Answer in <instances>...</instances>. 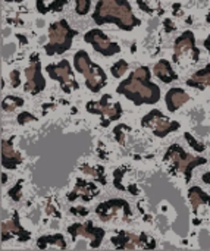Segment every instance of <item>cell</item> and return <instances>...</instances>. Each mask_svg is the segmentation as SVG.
<instances>
[{
    "instance_id": "6da1fadb",
    "label": "cell",
    "mask_w": 210,
    "mask_h": 251,
    "mask_svg": "<svg viewBox=\"0 0 210 251\" xmlns=\"http://www.w3.org/2000/svg\"><path fill=\"white\" fill-rule=\"evenodd\" d=\"M116 93L125 96L135 106L156 104L160 100V88L152 81V72L149 66L137 68L118 85Z\"/></svg>"
},
{
    "instance_id": "7a4b0ae2",
    "label": "cell",
    "mask_w": 210,
    "mask_h": 251,
    "mask_svg": "<svg viewBox=\"0 0 210 251\" xmlns=\"http://www.w3.org/2000/svg\"><path fill=\"white\" fill-rule=\"evenodd\" d=\"M93 21L97 25L116 24L124 31H132L141 24L128 0H99L93 12Z\"/></svg>"
},
{
    "instance_id": "3957f363",
    "label": "cell",
    "mask_w": 210,
    "mask_h": 251,
    "mask_svg": "<svg viewBox=\"0 0 210 251\" xmlns=\"http://www.w3.org/2000/svg\"><path fill=\"white\" fill-rule=\"evenodd\" d=\"M74 66L81 75H84L85 85L91 93H99L107 84V75L105 69L97 63H93L85 50H78L75 53Z\"/></svg>"
},
{
    "instance_id": "277c9868",
    "label": "cell",
    "mask_w": 210,
    "mask_h": 251,
    "mask_svg": "<svg viewBox=\"0 0 210 251\" xmlns=\"http://www.w3.org/2000/svg\"><path fill=\"white\" fill-rule=\"evenodd\" d=\"M163 162H172L171 165V172L172 174H183L185 178V182L191 181L193 176V169L202 165H206V159L205 157H196L190 153H187L180 144H172L165 156H163Z\"/></svg>"
},
{
    "instance_id": "5b68a950",
    "label": "cell",
    "mask_w": 210,
    "mask_h": 251,
    "mask_svg": "<svg viewBox=\"0 0 210 251\" xmlns=\"http://www.w3.org/2000/svg\"><path fill=\"white\" fill-rule=\"evenodd\" d=\"M78 35V31L71 28L66 19H60L53 22L49 26V43L44 46V51L47 56L62 54L72 47L74 37Z\"/></svg>"
},
{
    "instance_id": "8992f818",
    "label": "cell",
    "mask_w": 210,
    "mask_h": 251,
    "mask_svg": "<svg viewBox=\"0 0 210 251\" xmlns=\"http://www.w3.org/2000/svg\"><path fill=\"white\" fill-rule=\"evenodd\" d=\"M87 112L93 115L102 116V126H109L110 122L119 121L122 116V106L119 101L110 104V96L105 94L99 101H88L87 103Z\"/></svg>"
},
{
    "instance_id": "52a82bcc",
    "label": "cell",
    "mask_w": 210,
    "mask_h": 251,
    "mask_svg": "<svg viewBox=\"0 0 210 251\" xmlns=\"http://www.w3.org/2000/svg\"><path fill=\"white\" fill-rule=\"evenodd\" d=\"M141 126L143 128H149L153 131V134L159 138H165L168 134L180 129V122L169 119L168 116H165L159 109H155L152 112H149L146 116H143L141 119Z\"/></svg>"
},
{
    "instance_id": "ba28073f",
    "label": "cell",
    "mask_w": 210,
    "mask_h": 251,
    "mask_svg": "<svg viewBox=\"0 0 210 251\" xmlns=\"http://www.w3.org/2000/svg\"><path fill=\"white\" fill-rule=\"evenodd\" d=\"M46 72L50 75L52 79L57 81L65 93H71L72 90H78V82L75 79L74 71L66 59L60 60L59 63H50L46 66Z\"/></svg>"
},
{
    "instance_id": "9c48e42d",
    "label": "cell",
    "mask_w": 210,
    "mask_h": 251,
    "mask_svg": "<svg viewBox=\"0 0 210 251\" xmlns=\"http://www.w3.org/2000/svg\"><path fill=\"white\" fill-rule=\"evenodd\" d=\"M110 241L118 250H135V249L153 250L156 249V241L153 238H149L144 232L140 235H134L125 231H119L115 237H112Z\"/></svg>"
},
{
    "instance_id": "30bf717a",
    "label": "cell",
    "mask_w": 210,
    "mask_h": 251,
    "mask_svg": "<svg viewBox=\"0 0 210 251\" xmlns=\"http://www.w3.org/2000/svg\"><path fill=\"white\" fill-rule=\"evenodd\" d=\"M84 41L91 44L93 49L97 53H100V54H103L106 57H110V56L121 51V46L118 43L112 41L100 28H93L88 32H85L84 34Z\"/></svg>"
},
{
    "instance_id": "8fae6325",
    "label": "cell",
    "mask_w": 210,
    "mask_h": 251,
    "mask_svg": "<svg viewBox=\"0 0 210 251\" xmlns=\"http://www.w3.org/2000/svg\"><path fill=\"white\" fill-rule=\"evenodd\" d=\"M25 76H26V82L24 85V91L37 96L46 88V78L41 75V63L37 53L31 54L29 66L25 69Z\"/></svg>"
},
{
    "instance_id": "7c38bea8",
    "label": "cell",
    "mask_w": 210,
    "mask_h": 251,
    "mask_svg": "<svg viewBox=\"0 0 210 251\" xmlns=\"http://www.w3.org/2000/svg\"><path fill=\"white\" fill-rule=\"evenodd\" d=\"M68 234L71 235L72 241H75L78 237L88 238V240H91L90 247L91 249H99L102 241H103V237H105L106 231L103 228L94 226L93 222L88 221L85 224H74V225L68 226Z\"/></svg>"
},
{
    "instance_id": "4fadbf2b",
    "label": "cell",
    "mask_w": 210,
    "mask_h": 251,
    "mask_svg": "<svg viewBox=\"0 0 210 251\" xmlns=\"http://www.w3.org/2000/svg\"><path fill=\"white\" fill-rule=\"evenodd\" d=\"M183 56H191L193 62H199L200 59V50L196 46V37L191 31L183 32L174 46V62L178 63Z\"/></svg>"
},
{
    "instance_id": "5bb4252c",
    "label": "cell",
    "mask_w": 210,
    "mask_h": 251,
    "mask_svg": "<svg viewBox=\"0 0 210 251\" xmlns=\"http://www.w3.org/2000/svg\"><path fill=\"white\" fill-rule=\"evenodd\" d=\"M119 210H124L125 215H127V218H131L132 216V212L130 209V204L125 200H122V199H113V200H109L106 203H100L97 206V209H96V213L99 215L100 221L107 222L112 218H115Z\"/></svg>"
},
{
    "instance_id": "9a60e30c",
    "label": "cell",
    "mask_w": 210,
    "mask_h": 251,
    "mask_svg": "<svg viewBox=\"0 0 210 251\" xmlns=\"http://www.w3.org/2000/svg\"><path fill=\"white\" fill-rule=\"evenodd\" d=\"M16 237L18 241L21 243H26L31 238V234L28 231H25L19 222V215L18 212H13V218L9 222H3L1 224V241H7L9 238Z\"/></svg>"
},
{
    "instance_id": "2e32d148",
    "label": "cell",
    "mask_w": 210,
    "mask_h": 251,
    "mask_svg": "<svg viewBox=\"0 0 210 251\" xmlns=\"http://www.w3.org/2000/svg\"><path fill=\"white\" fill-rule=\"evenodd\" d=\"M97 196H99V190H97V187L93 182L78 178L74 190L66 196V199L69 201H75L78 199H81L82 201H90V200H93Z\"/></svg>"
},
{
    "instance_id": "e0dca14e",
    "label": "cell",
    "mask_w": 210,
    "mask_h": 251,
    "mask_svg": "<svg viewBox=\"0 0 210 251\" xmlns=\"http://www.w3.org/2000/svg\"><path fill=\"white\" fill-rule=\"evenodd\" d=\"M24 162L21 153L13 149V137L1 141V166L9 171H15Z\"/></svg>"
},
{
    "instance_id": "ac0fdd59",
    "label": "cell",
    "mask_w": 210,
    "mask_h": 251,
    "mask_svg": "<svg viewBox=\"0 0 210 251\" xmlns=\"http://www.w3.org/2000/svg\"><path fill=\"white\" fill-rule=\"evenodd\" d=\"M190 100V96L183 90V88H171L166 96H165V101H166V107L169 112H175L178 110L183 104H185Z\"/></svg>"
},
{
    "instance_id": "d6986e66",
    "label": "cell",
    "mask_w": 210,
    "mask_h": 251,
    "mask_svg": "<svg viewBox=\"0 0 210 251\" xmlns=\"http://www.w3.org/2000/svg\"><path fill=\"white\" fill-rule=\"evenodd\" d=\"M153 74H155L162 82H165V84H171L172 81H177V79H178V74L172 69V65H171L168 60H165V59L159 60V62L155 65Z\"/></svg>"
},
{
    "instance_id": "ffe728a7",
    "label": "cell",
    "mask_w": 210,
    "mask_h": 251,
    "mask_svg": "<svg viewBox=\"0 0 210 251\" xmlns=\"http://www.w3.org/2000/svg\"><path fill=\"white\" fill-rule=\"evenodd\" d=\"M187 87L193 88H200L203 90L205 87H210V63H208L203 69L194 72L190 79H187Z\"/></svg>"
},
{
    "instance_id": "44dd1931",
    "label": "cell",
    "mask_w": 210,
    "mask_h": 251,
    "mask_svg": "<svg viewBox=\"0 0 210 251\" xmlns=\"http://www.w3.org/2000/svg\"><path fill=\"white\" fill-rule=\"evenodd\" d=\"M188 200H190V203H191V206H193V213H194V215H197L199 207H200L202 204H209L210 206V196L209 194H206V193H205L202 188H199V187L190 188V191H188Z\"/></svg>"
},
{
    "instance_id": "7402d4cb",
    "label": "cell",
    "mask_w": 210,
    "mask_h": 251,
    "mask_svg": "<svg viewBox=\"0 0 210 251\" xmlns=\"http://www.w3.org/2000/svg\"><path fill=\"white\" fill-rule=\"evenodd\" d=\"M47 246H57L59 249L65 250L66 249V241L63 238L62 234H56V235H43L37 240V247L40 250H44Z\"/></svg>"
},
{
    "instance_id": "603a6c76",
    "label": "cell",
    "mask_w": 210,
    "mask_h": 251,
    "mask_svg": "<svg viewBox=\"0 0 210 251\" xmlns=\"http://www.w3.org/2000/svg\"><path fill=\"white\" fill-rule=\"evenodd\" d=\"M84 174H87V175H91L94 179H97L100 184H103V185H106V175H105V169L102 168V166H97V168H90V166H87V165H82L81 168H79Z\"/></svg>"
},
{
    "instance_id": "cb8c5ba5",
    "label": "cell",
    "mask_w": 210,
    "mask_h": 251,
    "mask_svg": "<svg viewBox=\"0 0 210 251\" xmlns=\"http://www.w3.org/2000/svg\"><path fill=\"white\" fill-rule=\"evenodd\" d=\"M24 103H25L24 99H19V97H16V96H7V97H4L3 101H1V109H3L4 112H12V110H15L16 107H22Z\"/></svg>"
},
{
    "instance_id": "d4e9b609",
    "label": "cell",
    "mask_w": 210,
    "mask_h": 251,
    "mask_svg": "<svg viewBox=\"0 0 210 251\" xmlns=\"http://www.w3.org/2000/svg\"><path fill=\"white\" fill-rule=\"evenodd\" d=\"M68 1H69V0H52L47 6L37 7V10H38L41 15H44V13H47V12H60V10L65 7V4H68Z\"/></svg>"
},
{
    "instance_id": "484cf974",
    "label": "cell",
    "mask_w": 210,
    "mask_h": 251,
    "mask_svg": "<svg viewBox=\"0 0 210 251\" xmlns=\"http://www.w3.org/2000/svg\"><path fill=\"white\" fill-rule=\"evenodd\" d=\"M128 71V62H125L124 59L118 60L115 65H112L110 72L115 78H121L122 75H125V72Z\"/></svg>"
},
{
    "instance_id": "4316f807",
    "label": "cell",
    "mask_w": 210,
    "mask_h": 251,
    "mask_svg": "<svg viewBox=\"0 0 210 251\" xmlns=\"http://www.w3.org/2000/svg\"><path fill=\"white\" fill-rule=\"evenodd\" d=\"M127 171H128V168H119V169H116L115 172H113V185L118 188V190H121V191H127V187H124L122 185V178H124V175L127 174Z\"/></svg>"
},
{
    "instance_id": "83f0119b",
    "label": "cell",
    "mask_w": 210,
    "mask_h": 251,
    "mask_svg": "<svg viewBox=\"0 0 210 251\" xmlns=\"http://www.w3.org/2000/svg\"><path fill=\"white\" fill-rule=\"evenodd\" d=\"M184 138H185V141L188 143V146H191L196 151H199V153H203L205 150H206V146L203 144V143H200V141H197L196 138H194V135L193 134H190V132H185L184 134Z\"/></svg>"
},
{
    "instance_id": "f1b7e54d",
    "label": "cell",
    "mask_w": 210,
    "mask_h": 251,
    "mask_svg": "<svg viewBox=\"0 0 210 251\" xmlns=\"http://www.w3.org/2000/svg\"><path fill=\"white\" fill-rule=\"evenodd\" d=\"M91 9V0H75V12L79 16H85Z\"/></svg>"
},
{
    "instance_id": "f546056e",
    "label": "cell",
    "mask_w": 210,
    "mask_h": 251,
    "mask_svg": "<svg viewBox=\"0 0 210 251\" xmlns=\"http://www.w3.org/2000/svg\"><path fill=\"white\" fill-rule=\"evenodd\" d=\"M9 197H10L13 201H19V200H21V197H22V179H19V181L15 184V187H12V188L9 190Z\"/></svg>"
},
{
    "instance_id": "4dcf8cb0",
    "label": "cell",
    "mask_w": 210,
    "mask_h": 251,
    "mask_svg": "<svg viewBox=\"0 0 210 251\" xmlns=\"http://www.w3.org/2000/svg\"><path fill=\"white\" fill-rule=\"evenodd\" d=\"M127 129H130L131 131V128L128 126V125H124V124H119L116 128H115V131H113V134H115V138H116V141L119 143V144H122V146H125V134L122 132V131H127Z\"/></svg>"
},
{
    "instance_id": "1f68e13d",
    "label": "cell",
    "mask_w": 210,
    "mask_h": 251,
    "mask_svg": "<svg viewBox=\"0 0 210 251\" xmlns=\"http://www.w3.org/2000/svg\"><path fill=\"white\" fill-rule=\"evenodd\" d=\"M34 121H37V118H35L32 113L26 112V110H24L22 113H19V115H18V124H19V125H25V124H28V122H34Z\"/></svg>"
},
{
    "instance_id": "d6a6232c",
    "label": "cell",
    "mask_w": 210,
    "mask_h": 251,
    "mask_svg": "<svg viewBox=\"0 0 210 251\" xmlns=\"http://www.w3.org/2000/svg\"><path fill=\"white\" fill-rule=\"evenodd\" d=\"M9 76H10V87L16 88V87L21 85V74H19V71H16V69L12 71L9 74Z\"/></svg>"
},
{
    "instance_id": "836d02e7",
    "label": "cell",
    "mask_w": 210,
    "mask_h": 251,
    "mask_svg": "<svg viewBox=\"0 0 210 251\" xmlns=\"http://www.w3.org/2000/svg\"><path fill=\"white\" fill-rule=\"evenodd\" d=\"M74 216H87L88 215V210L85 209V207H81V206H77V207H71V210H69Z\"/></svg>"
},
{
    "instance_id": "e575fe53",
    "label": "cell",
    "mask_w": 210,
    "mask_h": 251,
    "mask_svg": "<svg viewBox=\"0 0 210 251\" xmlns=\"http://www.w3.org/2000/svg\"><path fill=\"white\" fill-rule=\"evenodd\" d=\"M165 29H166V32H171V31L175 29V26L172 25L171 19H165Z\"/></svg>"
},
{
    "instance_id": "d590c367",
    "label": "cell",
    "mask_w": 210,
    "mask_h": 251,
    "mask_svg": "<svg viewBox=\"0 0 210 251\" xmlns=\"http://www.w3.org/2000/svg\"><path fill=\"white\" fill-rule=\"evenodd\" d=\"M127 191H130L132 196H137V194L140 193L138 188H137V185H128V187H127Z\"/></svg>"
},
{
    "instance_id": "8d00e7d4",
    "label": "cell",
    "mask_w": 210,
    "mask_h": 251,
    "mask_svg": "<svg viewBox=\"0 0 210 251\" xmlns=\"http://www.w3.org/2000/svg\"><path fill=\"white\" fill-rule=\"evenodd\" d=\"M52 213H54L56 218H60V213H59L57 210H54L52 204H49V207H47V215H52Z\"/></svg>"
},
{
    "instance_id": "74e56055",
    "label": "cell",
    "mask_w": 210,
    "mask_h": 251,
    "mask_svg": "<svg viewBox=\"0 0 210 251\" xmlns=\"http://www.w3.org/2000/svg\"><path fill=\"white\" fill-rule=\"evenodd\" d=\"M16 37L19 38V41H21V44H26L28 41H26V37L25 35H21V34H16Z\"/></svg>"
},
{
    "instance_id": "f35d334b",
    "label": "cell",
    "mask_w": 210,
    "mask_h": 251,
    "mask_svg": "<svg viewBox=\"0 0 210 251\" xmlns=\"http://www.w3.org/2000/svg\"><path fill=\"white\" fill-rule=\"evenodd\" d=\"M203 182H205V184H208V185H210V172H208V174H205V175H203Z\"/></svg>"
},
{
    "instance_id": "ab89813d",
    "label": "cell",
    "mask_w": 210,
    "mask_h": 251,
    "mask_svg": "<svg viewBox=\"0 0 210 251\" xmlns=\"http://www.w3.org/2000/svg\"><path fill=\"white\" fill-rule=\"evenodd\" d=\"M203 44H205V47L208 49V51H209V54H210V34L208 35V38L205 40V43H203Z\"/></svg>"
},
{
    "instance_id": "60d3db41",
    "label": "cell",
    "mask_w": 210,
    "mask_h": 251,
    "mask_svg": "<svg viewBox=\"0 0 210 251\" xmlns=\"http://www.w3.org/2000/svg\"><path fill=\"white\" fill-rule=\"evenodd\" d=\"M7 182V176H6V174H1V184L4 185Z\"/></svg>"
},
{
    "instance_id": "b9f144b4",
    "label": "cell",
    "mask_w": 210,
    "mask_h": 251,
    "mask_svg": "<svg viewBox=\"0 0 210 251\" xmlns=\"http://www.w3.org/2000/svg\"><path fill=\"white\" fill-rule=\"evenodd\" d=\"M4 1H16V3H21L22 0H4Z\"/></svg>"
},
{
    "instance_id": "7bdbcfd3",
    "label": "cell",
    "mask_w": 210,
    "mask_h": 251,
    "mask_svg": "<svg viewBox=\"0 0 210 251\" xmlns=\"http://www.w3.org/2000/svg\"><path fill=\"white\" fill-rule=\"evenodd\" d=\"M206 21H208V22H209V24H210V12H209V13H208V16H206Z\"/></svg>"
}]
</instances>
